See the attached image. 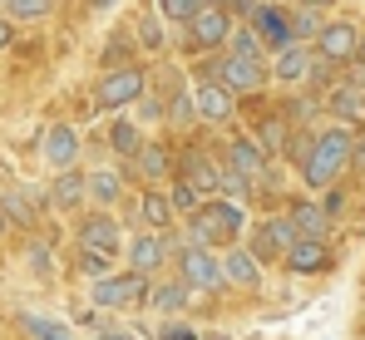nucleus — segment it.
<instances>
[{
    "mask_svg": "<svg viewBox=\"0 0 365 340\" xmlns=\"http://www.w3.org/2000/svg\"><path fill=\"white\" fill-rule=\"evenodd\" d=\"M55 10V0H5V15L20 25V20H45Z\"/></svg>",
    "mask_w": 365,
    "mask_h": 340,
    "instance_id": "c756f323",
    "label": "nucleus"
},
{
    "mask_svg": "<svg viewBox=\"0 0 365 340\" xmlns=\"http://www.w3.org/2000/svg\"><path fill=\"white\" fill-rule=\"evenodd\" d=\"M30 272H35V277H50V247H45V252L30 247Z\"/></svg>",
    "mask_w": 365,
    "mask_h": 340,
    "instance_id": "4c0bfd02",
    "label": "nucleus"
},
{
    "mask_svg": "<svg viewBox=\"0 0 365 340\" xmlns=\"http://www.w3.org/2000/svg\"><path fill=\"white\" fill-rule=\"evenodd\" d=\"M326 109L336 113L341 123H365V84H361V79L331 84V94H326Z\"/></svg>",
    "mask_w": 365,
    "mask_h": 340,
    "instance_id": "a211bd4d",
    "label": "nucleus"
},
{
    "mask_svg": "<svg viewBox=\"0 0 365 340\" xmlns=\"http://www.w3.org/2000/svg\"><path fill=\"white\" fill-rule=\"evenodd\" d=\"M222 50H232V55H267V50L257 45L252 25H232V30H227V45H222Z\"/></svg>",
    "mask_w": 365,
    "mask_h": 340,
    "instance_id": "473e14b6",
    "label": "nucleus"
},
{
    "mask_svg": "<svg viewBox=\"0 0 365 340\" xmlns=\"http://www.w3.org/2000/svg\"><path fill=\"white\" fill-rule=\"evenodd\" d=\"M192 109L202 123H232V113H237V94L222 84V79H212V74H197V84H192Z\"/></svg>",
    "mask_w": 365,
    "mask_h": 340,
    "instance_id": "6e6552de",
    "label": "nucleus"
},
{
    "mask_svg": "<svg viewBox=\"0 0 365 340\" xmlns=\"http://www.w3.org/2000/svg\"><path fill=\"white\" fill-rule=\"evenodd\" d=\"M133 168H138V177H148V182H163L168 168H173V158H168V148H163V143H138Z\"/></svg>",
    "mask_w": 365,
    "mask_h": 340,
    "instance_id": "393cba45",
    "label": "nucleus"
},
{
    "mask_svg": "<svg viewBox=\"0 0 365 340\" xmlns=\"http://www.w3.org/2000/svg\"><path fill=\"white\" fill-rule=\"evenodd\" d=\"M0 212H5V222H15V227H35V217H40L25 187H5L0 192Z\"/></svg>",
    "mask_w": 365,
    "mask_h": 340,
    "instance_id": "a878e982",
    "label": "nucleus"
},
{
    "mask_svg": "<svg viewBox=\"0 0 365 340\" xmlns=\"http://www.w3.org/2000/svg\"><path fill=\"white\" fill-rule=\"evenodd\" d=\"M247 232V207L237 197H202L192 212H187V242H202V247H212V252H222V247H232V242H242Z\"/></svg>",
    "mask_w": 365,
    "mask_h": 340,
    "instance_id": "f257e3e1",
    "label": "nucleus"
},
{
    "mask_svg": "<svg viewBox=\"0 0 365 340\" xmlns=\"http://www.w3.org/2000/svg\"><path fill=\"white\" fill-rule=\"evenodd\" d=\"M351 148H356V133H351V123H336V128H321L311 143H306L302 153V177L306 187H331L341 172L351 168Z\"/></svg>",
    "mask_w": 365,
    "mask_h": 340,
    "instance_id": "f03ea898",
    "label": "nucleus"
},
{
    "mask_svg": "<svg viewBox=\"0 0 365 340\" xmlns=\"http://www.w3.org/2000/svg\"><path fill=\"white\" fill-rule=\"evenodd\" d=\"M222 163H227L232 172H242V177H252V182H257V172L267 168L272 158L262 153V143H257V138H247V133H242V138H232V143L222 148Z\"/></svg>",
    "mask_w": 365,
    "mask_h": 340,
    "instance_id": "aec40b11",
    "label": "nucleus"
},
{
    "mask_svg": "<svg viewBox=\"0 0 365 340\" xmlns=\"http://www.w3.org/2000/svg\"><path fill=\"white\" fill-rule=\"evenodd\" d=\"M217 172H222V163H217V158H207L202 148H187V153H182V177H187L202 197H212V192H217Z\"/></svg>",
    "mask_w": 365,
    "mask_h": 340,
    "instance_id": "412c9836",
    "label": "nucleus"
},
{
    "mask_svg": "<svg viewBox=\"0 0 365 340\" xmlns=\"http://www.w3.org/2000/svg\"><path fill=\"white\" fill-rule=\"evenodd\" d=\"M168 257H173L168 232H138L128 242V272H138V277H158L168 267Z\"/></svg>",
    "mask_w": 365,
    "mask_h": 340,
    "instance_id": "9d476101",
    "label": "nucleus"
},
{
    "mask_svg": "<svg viewBox=\"0 0 365 340\" xmlns=\"http://www.w3.org/2000/svg\"><path fill=\"white\" fill-rule=\"evenodd\" d=\"M351 168L365 172V138H356V148H351Z\"/></svg>",
    "mask_w": 365,
    "mask_h": 340,
    "instance_id": "ea45409f",
    "label": "nucleus"
},
{
    "mask_svg": "<svg viewBox=\"0 0 365 340\" xmlns=\"http://www.w3.org/2000/svg\"><path fill=\"white\" fill-rule=\"evenodd\" d=\"M227 30H232V10L222 0H207L192 20H187V45L202 50V55H217L227 45Z\"/></svg>",
    "mask_w": 365,
    "mask_h": 340,
    "instance_id": "0eeeda50",
    "label": "nucleus"
},
{
    "mask_svg": "<svg viewBox=\"0 0 365 340\" xmlns=\"http://www.w3.org/2000/svg\"><path fill=\"white\" fill-rule=\"evenodd\" d=\"M257 143H262V153H267V158H277V153H287V143H292V123L272 113V118L262 123V133H257Z\"/></svg>",
    "mask_w": 365,
    "mask_h": 340,
    "instance_id": "c85d7f7f",
    "label": "nucleus"
},
{
    "mask_svg": "<svg viewBox=\"0 0 365 340\" xmlns=\"http://www.w3.org/2000/svg\"><path fill=\"white\" fill-rule=\"evenodd\" d=\"M282 262H287V272H297V277H321V272H331V247H326L321 237H297V242L282 252Z\"/></svg>",
    "mask_w": 365,
    "mask_h": 340,
    "instance_id": "dca6fc26",
    "label": "nucleus"
},
{
    "mask_svg": "<svg viewBox=\"0 0 365 340\" xmlns=\"http://www.w3.org/2000/svg\"><path fill=\"white\" fill-rule=\"evenodd\" d=\"M25 331L35 340H74L64 326H55V321H45V316H25Z\"/></svg>",
    "mask_w": 365,
    "mask_h": 340,
    "instance_id": "f704fd0d",
    "label": "nucleus"
},
{
    "mask_svg": "<svg viewBox=\"0 0 365 340\" xmlns=\"http://www.w3.org/2000/svg\"><path fill=\"white\" fill-rule=\"evenodd\" d=\"M207 0H158V20H173V25H187Z\"/></svg>",
    "mask_w": 365,
    "mask_h": 340,
    "instance_id": "7c9ffc66",
    "label": "nucleus"
},
{
    "mask_svg": "<svg viewBox=\"0 0 365 340\" xmlns=\"http://www.w3.org/2000/svg\"><path fill=\"white\" fill-rule=\"evenodd\" d=\"M173 267H178V282L187 291H222V257L212 252V247H202V242H182L178 252H173Z\"/></svg>",
    "mask_w": 365,
    "mask_h": 340,
    "instance_id": "39448f33",
    "label": "nucleus"
},
{
    "mask_svg": "<svg viewBox=\"0 0 365 340\" xmlns=\"http://www.w3.org/2000/svg\"><path fill=\"white\" fill-rule=\"evenodd\" d=\"M109 143H114V153H123V158H133V153H138L143 133H138V123L128 118V109L114 113V123H109Z\"/></svg>",
    "mask_w": 365,
    "mask_h": 340,
    "instance_id": "cd10ccee",
    "label": "nucleus"
},
{
    "mask_svg": "<svg viewBox=\"0 0 365 340\" xmlns=\"http://www.w3.org/2000/svg\"><path fill=\"white\" fill-rule=\"evenodd\" d=\"M168 197H173V207H178V212H192V207L202 202V192H197L187 177H178V182H173V192H168Z\"/></svg>",
    "mask_w": 365,
    "mask_h": 340,
    "instance_id": "c9c22d12",
    "label": "nucleus"
},
{
    "mask_svg": "<svg viewBox=\"0 0 365 340\" xmlns=\"http://www.w3.org/2000/svg\"><path fill=\"white\" fill-rule=\"evenodd\" d=\"M50 202L60 207V212H74V207H84L89 197H84V177L74 168H64L60 172V182H55V192H50Z\"/></svg>",
    "mask_w": 365,
    "mask_h": 340,
    "instance_id": "bb28decb",
    "label": "nucleus"
},
{
    "mask_svg": "<svg viewBox=\"0 0 365 340\" xmlns=\"http://www.w3.org/2000/svg\"><path fill=\"white\" fill-rule=\"evenodd\" d=\"M10 40H15V20L0 10V50H10Z\"/></svg>",
    "mask_w": 365,
    "mask_h": 340,
    "instance_id": "58836bf2",
    "label": "nucleus"
},
{
    "mask_svg": "<svg viewBox=\"0 0 365 340\" xmlns=\"http://www.w3.org/2000/svg\"><path fill=\"white\" fill-rule=\"evenodd\" d=\"M109 252H94V247H79V272L84 277H109Z\"/></svg>",
    "mask_w": 365,
    "mask_h": 340,
    "instance_id": "72a5a7b5",
    "label": "nucleus"
},
{
    "mask_svg": "<svg viewBox=\"0 0 365 340\" xmlns=\"http://www.w3.org/2000/svg\"><path fill=\"white\" fill-rule=\"evenodd\" d=\"M287 222H292V232H297V237H326V227H331V212H326L321 202L302 197V202H292Z\"/></svg>",
    "mask_w": 365,
    "mask_h": 340,
    "instance_id": "b1692460",
    "label": "nucleus"
},
{
    "mask_svg": "<svg viewBox=\"0 0 365 340\" xmlns=\"http://www.w3.org/2000/svg\"><path fill=\"white\" fill-rule=\"evenodd\" d=\"M287 20H292V35H297V40H316V30H321V15H316V5L287 10Z\"/></svg>",
    "mask_w": 365,
    "mask_h": 340,
    "instance_id": "2f4dec72",
    "label": "nucleus"
},
{
    "mask_svg": "<svg viewBox=\"0 0 365 340\" xmlns=\"http://www.w3.org/2000/svg\"><path fill=\"white\" fill-rule=\"evenodd\" d=\"M79 153H84V143H79V128H74V123H50V128H45V138H40V158H45L55 172L74 168Z\"/></svg>",
    "mask_w": 365,
    "mask_h": 340,
    "instance_id": "ddd939ff",
    "label": "nucleus"
},
{
    "mask_svg": "<svg viewBox=\"0 0 365 340\" xmlns=\"http://www.w3.org/2000/svg\"><path fill=\"white\" fill-rule=\"evenodd\" d=\"M0 5H5V0H0Z\"/></svg>",
    "mask_w": 365,
    "mask_h": 340,
    "instance_id": "a19ab883",
    "label": "nucleus"
},
{
    "mask_svg": "<svg viewBox=\"0 0 365 340\" xmlns=\"http://www.w3.org/2000/svg\"><path fill=\"white\" fill-rule=\"evenodd\" d=\"M148 282H153V277H138V272L94 277V306H104V311H143Z\"/></svg>",
    "mask_w": 365,
    "mask_h": 340,
    "instance_id": "423d86ee",
    "label": "nucleus"
},
{
    "mask_svg": "<svg viewBox=\"0 0 365 340\" xmlns=\"http://www.w3.org/2000/svg\"><path fill=\"white\" fill-rule=\"evenodd\" d=\"M138 40H143L148 50H163V45H168V35H163V25H158V15H148V20H138Z\"/></svg>",
    "mask_w": 365,
    "mask_h": 340,
    "instance_id": "e433bc0d",
    "label": "nucleus"
},
{
    "mask_svg": "<svg viewBox=\"0 0 365 340\" xmlns=\"http://www.w3.org/2000/svg\"><path fill=\"white\" fill-rule=\"evenodd\" d=\"M212 79H222L232 94H257L267 79H272V64H267V55H232V50H222L217 59H207L202 64ZM197 69V74H202Z\"/></svg>",
    "mask_w": 365,
    "mask_h": 340,
    "instance_id": "20e7f679",
    "label": "nucleus"
},
{
    "mask_svg": "<svg viewBox=\"0 0 365 340\" xmlns=\"http://www.w3.org/2000/svg\"><path fill=\"white\" fill-rule=\"evenodd\" d=\"M143 89H148V74H143L138 64H114V69H104V79L94 84V109L99 113H123V109H133V104L143 99Z\"/></svg>",
    "mask_w": 365,
    "mask_h": 340,
    "instance_id": "7ed1b4c3",
    "label": "nucleus"
},
{
    "mask_svg": "<svg viewBox=\"0 0 365 340\" xmlns=\"http://www.w3.org/2000/svg\"><path fill=\"white\" fill-rule=\"evenodd\" d=\"M217 257H222V282L227 286H237V291H257V286H262V262L247 252L242 242L222 247Z\"/></svg>",
    "mask_w": 365,
    "mask_h": 340,
    "instance_id": "f3484780",
    "label": "nucleus"
},
{
    "mask_svg": "<svg viewBox=\"0 0 365 340\" xmlns=\"http://www.w3.org/2000/svg\"><path fill=\"white\" fill-rule=\"evenodd\" d=\"M356 50H361V30H356L351 20H331V25L316 30V55L326 59V64L356 59Z\"/></svg>",
    "mask_w": 365,
    "mask_h": 340,
    "instance_id": "4468645a",
    "label": "nucleus"
},
{
    "mask_svg": "<svg viewBox=\"0 0 365 340\" xmlns=\"http://www.w3.org/2000/svg\"><path fill=\"white\" fill-rule=\"evenodd\" d=\"M138 212H143V227H148V232H168L173 217H178V207H173V197H168L163 187H143Z\"/></svg>",
    "mask_w": 365,
    "mask_h": 340,
    "instance_id": "4be33fe9",
    "label": "nucleus"
},
{
    "mask_svg": "<svg viewBox=\"0 0 365 340\" xmlns=\"http://www.w3.org/2000/svg\"><path fill=\"white\" fill-rule=\"evenodd\" d=\"M292 242H297V232H292L287 217H267V222L252 227V247H247V252H252L257 262H282V252H287Z\"/></svg>",
    "mask_w": 365,
    "mask_h": 340,
    "instance_id": "2eb2a0df",
    "label": "nucleus"
},
{
    "mask_svg": "<svg viewBox=\"0 0 365 340\" xmlns=\"http://www.w3.org/2000/svg\"><path fill=\"white\" fill-rule=\"evenodd\" d=\"M84 197L94 202V207H114L123 197V177L114 168H94V172H84Z\"/></svg>",
    "mask_w": 365,
    "mask_h": 340,
    "instance_id": "5701e85b",
    "label": "nucleus"
},
{
    "mask_svg": "<svg viewBox=\"0 0 365 340\" xmlns=\"http://www.w3.org/2000/svg\"><path fill=\"white\" fill-rule=\"evenodd\" d=\"M187 296H192V291H187L178 277H173V282H163V277H158V282H148L143 311H158V316H182V311H187Z\"/></svg>",
    "mask_w": 365,
    "mask_h": 340,
    "instance_id": "6ab92c4d",
    "label": "nucleus"
},
{
    "mask_svg": "<svg viewBox=\"0 0 365 340\" xmlns=\"http://www.w3.org/2000/svg\"><path fill=\"white\" fill-rule=\"evenodd\" d=\"M247 25H252V35H257V45H262L267 55H277V50H287V45L297 40V35H292V20H287L282 5H252Z\"/></svg>",
    "mask_w": 365,
    "mask_h": 340,
    "instance_id": "1a4fd4ad",
    "label": "nucleus"
},
{
    "mask_svg": "<svg viewBox=\"0 0 365 340\" xmlns=\"http://www.w3.org/2000/svg\"><path fill=\"white\" fill-rule=\"evenodd\" d=\"M267 64H272V79L277 84H306L316 74V50H311V40H292L287 50H277Z\"/></svg>",
    "mask_w": 365,
    "mask_h": 340,
    "instance_id": "f8f14e48",
    "label": "nucleus"
},
{
    "mask_svg": "<svg viewBox=\"0 0 365 340\" xmlns=\"http://www.w3.org/2000/svg\"><path fill=\"white\" fill-rule=\"evenodd\" d=\"M79 247H94V252L119 257L123 227H119V217H114V207H94V212H84V222H79Z\"/></svg>",
    "mask_w": 365,
    "mask_h": 340,
    "instance_id": "9b49d317",
    "label": "nucleus"
}]
</instances>
